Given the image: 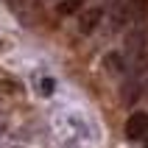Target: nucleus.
Segmentation results:
<instances>
[{
	"label": "nucleus",
	"mask_w": 148,
	"mask_h": 148,
	"mask_svg": "<svg viewBox=\"0 0 148 148\" xmlns=\"http://www.w3.org/2000/svg\"><path fill=\"white\" fill-rule=\"evenodd\" d=\"M126 137L129 140H143L148 137V115L145 112H132L126 120Z\"/></svg>",
	"instance_id": "1"
},
{
	"label": "nucleus",
	"mask_w": 148,
	"mask_h": 148,
	"mask_svg": "<svg viewBox=\"0 0 148 148\" xmlns=\"http://www.w3.org/2000/svg\"><path fill=\"white\" fill-rule=\"evenodd\" d=\"M103 64H106V70H112V73H123V59H120V53H109L106 59H103Z\"/></svg>",
	"instance_id": "4"
},
{
	"label": "nucleus",
	"mask_w": 148,
	"mask_h": 148,
	"mask_svg": "<svg viewBox=\"0 0 148 148\" xmlns=\"http://www.w3.org/2000/svg\"><path fill=\"white\" fill-rule=\"evenodd\" d=\"M36 90H39L42 95H50V92H53V81H50V78H42V81L36 84Z\"/></svg>",
	"instance_id": "6"
},
{
	"label": "nucleus",
	"mask_w": 148,
	"mask_h": 148,
	"mask_svg": "<svg viewBox=\"0 0 148 148\" xmlns=\"http://www.w3.org/2000/svg\"><path fill=\"white\" fill-rule=\"evenodd\" d=\"M129 8H132V17H134V20H145L148 0H129Z\"/></svg>",
	"instance_id": "3"
},
{
	"label": "nucleus",
	"mask_w": 148,
	"mask_h": 148,
	"mask_svg": "<svg viewBox=\"0 0 148 148\" xmlns=\"http://www.w3.org/2000/svg\"><path fill=\"white\" fill-rule=\"evenodd\" d=\"M101 17H103V8H87L81 14V20H78V28H81V34H92L95 28H98Z\"/></svg>",
	"instance_id": "2"
},
{
	"label": "nucleus",
	"mask_w": 148,
	"mask_h": 148,
	"mask_svg": "<svg viewBox=\"0 0 148 148\" xmlns=\"http://www.w3.org/2000/svg\"><path fill=\"white\" fill-rule=\"evenodd\" d=\"M81 3H84V0H64V3L59 6V11H62V14H70V11H75Z\"/></svg>",
	"instance_id": "5"
}]
</instances>
